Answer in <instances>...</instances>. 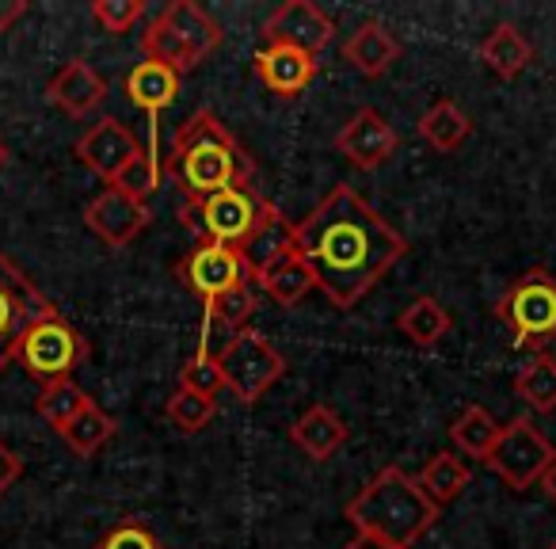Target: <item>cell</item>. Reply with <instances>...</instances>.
I'll return each mask as SVG.
<instances>
[{"label":"cell","mask_w":556,"mask_h":549,"mask_svg":"<svg viewBox=\"0 0 556 549\" xmlns=\"http://www.w3.org/2000/svg\"><path fill=\"white\" fill-rule=\"evenodd\" d=\"M548 549H556V538H553V546H548Z\"/></svg>","instance_id":"42"},{"label":"cell","mask_w":556,"mask_h":549,"mask_svg":"<svg viewBox=\"0 0 556 549\" xmlns=\"http://www.w3.org/2000/svg\"><path fill=\"white\" fill-rule=\"evenodd\" d=\"M179 222L199 233L202 240L244 248L248 252V245L260 240L278 222V210L248 184V187H225V191L202 195V199H184Z\"/></svg>","instance_id":"4"},{"label":"cell","mask_w":556,"mask_h":549,"mask_svg":"<svg viewBox=\"0 0 556 549\" xmlns=\"http://www.w3.org/2000/svg\"><path fill=\"white\" fill-rule=\"evenodd\" d=\"M401 149V138L396 130L386 123L378 108H358L355 115L343 123V130L336 134V153L348 157L355 169L374 172L381 164L393 161V153Z\"/></svg>","instance_id":"12"},{"label":"cell","mask_w":556,"mask_h":549,"mask_svg":"<svg viewBox=\"0 0 556 549\" xmlns=\"http://www.w3.org/2000/svg\"><path fill=\"white\" fill-rule=\"evenodd\" d=\"M442 508H434L424 496L416 477L401 470V465H386L374 481H366L343 508V519L355 526L358 534H370L389 546L412 549L434 523H439Z\"/></svg>","instance_id":"3"},{"label":"cell","mask_w":556,"mask_h":549,"mask_svg":"<svg viewBox=\"0 0 556 549\" xmlns=\"http://www.w3.org/2000/svg\"><path fill=\"white\" fill-rule=\"evenodd\" d=\"M343 549H401V546H389V541L370 538V534H355V541H348Z\"/></svg>","instance_id":"39"},{"label":"cell","mask_w":556,"mask_h":549,"mask_svg":"<svg viewBox=\"0 0 556 549\" xmlns=\"http://www.w3.org/2000/svg\"><path fill=\"white\" fill-rule=\"evenodd\" d=\"M450 325H454V321H450V310L431 295L412 298V302L401 310V317H396V328H401L416 348H434V344L450 333Z\"/></svg>","instance_id":"25"},{"label":"cell","mask_w":556,"mask_h":549,"mask_svg":"<svg viewBox=\"0 0 556 549\" xmlns=\"http://www.w3.org/2000/svg\"><path fill=\"white\" fill-rule=\"evenodd\" d=\"M24 12H27L24 0H0V32H9Z\"/></svg>","instance_id":"38"},{"label":"cell","mask_w":556,"mask_h":549,"mask_svg":"<svg viewBox=\"0 0 556 549\" xmlns=\"http://www.w3.org/2000/svg\"><path fill=\"white\" fill-rule=\"evenodd\" d=\"M35 404H39V416L47 420L54 432H62L70 420H77L80 412L92 404V397H88L73 378H62V382H47V386L39 389V401Z\"/></svg>","instance_id":"30"},{"label":"cell","mask_w":556,"mask_h":549,"mask_svg":"<svg viewBox=\"0 0 556 549\" xmlns=\"http://www.w3.org/2000/svg\"><path fill=\"white\" fill-rule=\"evenodd\" d=\"M126 96H130L134 108H141L149 115V123L161 118L164 108H172L179 96V73H172L168 65L156 62H138L126 73Z\"/></svg>","instance_id":"19"},{"label":"cell","mask_w":556,"mask_h":549,"mask_svg":"<svg viewBox=\"0 0 556 549\" xmlns=\"http://www.w3.org/2000/svg\"><path fill=\"white\" fill-rule=\"evenodd\" d=\"M495 317L507 325L510 348L545 355L556 340V275L548 267H526L495 302Z\"/></svg>","instance_id":"5"},{"label":"cell","mask_w":556,"mask_h":549,"mask_svg":"<svg viewBox=\"0 0 556 549\" xmlns=\"http://www.w3.org/2000/svg\"><path fill=\"white\" fill-rule=\"evenodd\" d=\"M156 146H161V126L149 123V146H141V153L111 179L108 187H118L123 195H130L134 202H146L149 195L161 191V179H164V169H161V157H156Z\"/></svg>","instance_id":"24"},{"label":"cell","mask_w":556,"mask_h":549,"mask_svg":"<svg viewBox=\"0 0 556 549\" xmlns=\"http://www.w3.org/2000/svg\"><path fill=\"white\" fill-rule=\"evenodd\" d=\"M179 389H191V394L210 397V401H217V394L225 389L222 363H217V355L206 344H199V351L179 366Z\"/></svg>","instance_id":"32"},{"label":"cell","mask_w":556,"mask_h":549,"mask_svg":"<svg viewBox=\"0 0 556 549\" xmlns=\"http://www.w3.org/2000/svg\"><path fill=\"white\" fill-rule=\"evenodd\" d=\"M217 363H222V374H225V389H232L240 404H255L290 371L287 355H282L267 336L252 333V328L232 336V340L217 351Z\"/></svg>","instance_id":"7"},{"label":"cell","mask_w":556,"mask_h":549,"mask_svg":"<svg viewBox=\"0 0 556 549\" xmlns=\"http://www.w3.org/2000/svg\"><path fill=\"white\" fill-rule=\"evenodd\" d=\"M115 432H118L115 416H108V412H103L100 404L92 401L77 420H70V424H65L58 435H62V442L77 458H92L96 450H103L111 439H115Z\"/></svg>","instance_id":"29"},{"label":"cell","mask_w":556,"mask_h":549,"mask_svg":"<svg viewBox=\"0 0 556 549\" xmlns=\"http://www.w3.org/2000/svg\"><path fill=\"white\" fill-rule=\"evenodd\" d=\"M54 310L58 305H50V298H42L39 287L27 279L9 255L0 252V374L16 359L27 328L35 321L50 317Z\"/></svg>","instance_id":"9"},{"label":"cell","mask_w":556,"mask_h":549,"mask_svg":"<svg viewBox=\"0 0 556 549\" xmlns=\"http://www.w3.org/2000/svg\"><path fill=\"white\" fill-rule=\"evenodd\" d=\"M396 58H401V42H396V35L389 32L386 24H374V20L370 24H363L348 42H343V62L370 80L386 77V73L393 70Z\"/></svg>","instance_id":"18"},{"label":"cell","mask_w":556,"mask_h":549,"mask_svg":"<svg viewBox=\"0 0 556 549\" xmlns=\"http://www.w3.org/2000/svg\"><path fill=\"white\" fill-rule=\"evenodd\" d=\"M146 16V0H96L92 20L108 35H126L134 32V24Z\"/></svg>","instance_id":"35"},{"label":"cell","mask_w":556,"mask_h":549,"mask_svg":"<svg viewBox=\"0 0 556 549\" xmlns=\"http://www.w3.org/2000/svg\"><path fill=\"white\" fill-rule=\"evenodd\" d=\"M472 134V123L454 100H439L431 103V111H424L419 118V138L434 149V153H454L462 149V141Z\"/></svg>","instance_id":"26"},{"label":"cell","mask_w":556,"mask_h":549,"mask_svg":"<svg viewBox=\"0 0 556 549\" xmlns=\"http://www.w3.org/2000/svg\"><path fill=\"white\" fill-rule=\"evenodd\" d=\"M419 488H424V496L434 503V508H446L450 500H457V496L469 488L472 473L469 465L462 462L457 454H450V450H442V454H434L431 462L419 470Z\"/></svg>","instance_id":"27"},{"label":"cell","mask_w":556,"mask_h":549,"mask_svg":"<svg viewBox=\"0 0 556 549\" xmlns=\"http://www.w3.org/2000/svg\"><path fill=\"white\" fill-rule=\"evenodd\" d=\"M138 153H141V141L134 138L130 126H126L123 118H115V115L100 118V123L88 126V130L77 138V161L85 164L88 172L103 176L108 184H111V179H115L118 172H123L126 164H130Z\"/></svg>","instance_id":"13"},{"label":"cell","mask_w":556,"mask_h":549,"mask_svg":"<svg viewBox=\"0 0 556 549\" xmlns=\"http://www.w3.org/2000/svg\"><path fill=\"white\" fill-rule=\"evenodd\" d=\"M515 394L522 397L533 412H541V416L556 412V359L538 355L530 366H522V374L515 378Z\"/></svg>","instance_id":"31"},{"label":"cell","mask_w":556,"mask_h":549,"mask_svg":"<svg viewBox=\"0 0 556 549\" xmlns=\"http://www.w3.org/2000/svg\"><path fill=\"white\" fill-rule=\"evenodd\" d=\"M16 359L31 378H39L42 386H47V382L73 378V371L88 359V340L77 325H70V321L54 310L50 317L35 321V325L27 328L24 340H20Z\"/></svg>","instance_id":"6"},{"label":"cell","mask_w":556,"mask_h":549,"mask_svg":"<svg viewBox=\"0 0 556 549\" xmlns=\"http://www.w3.org/2000/svg\"><path fill=\"white\" fill-rule=\"evenodd\" d=\"M480 62H484L500 80H515L530 70L533 47L522 39V32H518L515 24H500L484 42H480Z\"/></svg>","instance_id":"21"},{"label":"cell","mask_w":556,"mask_h":549,"mask_svg":"<svg viewBox=\"0 0 556 549\" xmlns=\"http://www.w3.org/2000/svg\"><path fill=\"white\" fill-rule=\"evenodd\" d=\"M164 172L179 184L184 199L217 195L225 187H248L255 164L244 153L237 138L217 123L210 108H199L172 138V153L164 161Z\"/></svg>","instance_id":"2"},{"label":"cell","mask_w":556,"mask_h":549,"mask_svg":"<svg viewBox=\"0 0 556 549\" xmlns=\"http://www.w3.org/2000/svg\"><path fill=\"white\" fill-rule=\"evenodd\" d=\"M290 439H294L313 462H328V458L348 442V424H343L328 404H313V409H305L302 416L294 420Z\"/></svg>","instance_id":"20"},{"label":"cell","mask_w":556,"mask_h":549,"mask_svg":"<svg viewBox=\"0 0 556 549\" xmlns=\"http://www.w3.org/2000/svg\"><path fill=\"white\" fill-rule=\"evenodd\" d=\"M255 283L263 287V295L270 298V302L287 305V310H294V305H302V298L309 295L317 283H313L309 267H305L302 260H298L294 252H290L287 245H278L275 252H267L260 263H255Z\"/></svg>","instance_id":"17"},{"label":"cell","mask_w":556,"mask_h":549,"mask_svg":"<svg viewBox=\"0 0 556 549\" xmlns=\"http://www.w3.org/2000/svg\"><path fill=\"white\" fill-rule=\"evenodd\" d=\"M47 100L58 111H65L70 118H85L108 100V80L85 62V58H73L62 70L54 73V80L47 85Z\"/></svg>","instance_id":"16"},{"label":"cell","mask_w":556,"mask_h":549,"mask_svg":"<svg viewBox=\"0 0 556 549\" xmlns=\"http://www.w3.org/2000/svg\"><path fill=\"white\" fill-rule=\"evenodd\" d=\"M553 462H556L553 442L533 427V420L515 416L500 432V442L492 447V454H488L484 465L500 473L503 485H507L510 492H526V488H533L541 477H545V470Z\"/></svg>","instance_id":"8"},{"label":"cell","mask_w":556,"mask_h":549,"mask_svg":"<svg viewBox=\"0 0 556 549\" xmlns=\"http://www.w3.org/2000/svg\"><path fill=\"white\" fill-rule=\"evenodd\" d=\"M282 245L309 267L336 310H355L408 252V240L348 184L332 187L302 222L287 225Z\"/></svg>","instance_id":"1"},{"label":"cell","mask_w":556,"mask_h":549,"mask_svg":"<svg viewBox=\"0 0 556 549\" xmlns=\"http://www.w3.org/2000/svg\"><path fill=\"white\" fill-rule=\"evenodd\" d=\"M252 73L260 77V85L267 92L282 96V100H294L317 77V58L294 47H263L252 58Z\"/></svg>","instance_id":"15"},{"label":"cell","mask_w":556,"mask_h":549,"mask_svg":"<svg viewBox=\"0 0 556 549\" xmlns=\"http://www.w3.org/2000/svg\"><path fill=\"white\" fill-rule=\"evenodd\" d=\"M161 16L168 20V24L176 27L179 35H184L187 47H191L194 54L202 58V62H206V58L214 54L217 47H222V24H217V20L210 16L206 9H199L194 0H172Z\"/></svg>","instance_id":"23"},{"label":"cell","mask_w":556,"mask_h":549,"mask_svg":"<svg viewBox=\"0 0 556 549\" xmlns=\"http://www.w3.org/2000/svg\"><path fill=\"white\" fill-rule=\"evenodd\" d=\"M214 412H217V401L191 394V389H176V394L168 397V404H164V416H168L172 427L184 432V435L202 432V427L214 420Z\"/></svg>","instance_id":"34"},{"label":"cell","mask_w":556,"mask_h":549,"mask_svg":"<svg viewBox=\"0 0 556 549\" xmlns=\"http://www.w3.org/2000/svg\"><path fill=\"white\" fill-rule=\"evenodd\" d=\"M503 424H495V416L480 404H469L462 409V416L450 424V442L462 450L465 458H477V462H488L492 447L500 442Z\"/></svg>","instance_id":"28"},{"label":"cell","mask_w":556,"mask_h":549,"mask_svg":"<svg viewBox=\"0 0 556 549\" xmlns=\"http://www.w3.org/2000/svg\"><path fill=\"white\" fill-rule=\"evenodd\" d=\"M96 549H161V541L153 538V531H149L146 523L126 519V523L111 526V531L96 541Z\"/></svg>","instance_id":"36"},{"label":"cell","mask_w":556,"mask_h":549,"mask_svg":"<svg viewBox=\"0 0 556 549\" xmlns=\"http://www.w3.org/2000/svg\"><path fill=\"white\" fill-rule=\"evenodd\" d=\"M255 313V295L248 283H237V287H229L225 295H217L214 302H206V321H202V328H210L214 321H222L225 328H232V333H244V325L252 321Z\"/></svg>","instance_id":"33"},{"label":"cell","mask_w":556,"mask_h":549,"mask_svg":"<svg viewBox=\"0 0 556 549\" xmlns=\"http://www.w3.org/2000/svg\"><path fill=\"white\" fill-rule=\"evenodd\" d=\"M538 485H541V488H545L548 503H556V462H553V465H548V470H545V477H541V481H538Z\"/></svg>","instance_id":"40"},{"label":"cell","mask_w":556,"mask_h":549,"mask_svg":"<svg viewBox=\"0 0 556 549\" xmlns=\"http://www.w3.org/2000/svg\"><path fill=\"white\" fill-rule=\"evenodd\" d=\"M20 477H24V462H20L16 450H9L4 442H0V496L9 492Z\"/></svg>","instance_id":"37"},{"label":"cell","mask_w":556,"mask_h":549,"mask_svg":"<svg viewBox=\"0 0 556 549\" xmlns=\"http://www.w3.org/2000/svg\"><path fill=\"white\" fill-rule=\"evenodd\" d=\"M332 35H336V24L313 4V0H287V4H278L267 16V24H263L267 47H294L313 58L332 42Z\"/></svg>","instance_id":"11"},{"label":"cell","mask_w":556,"mask_h":549,"mask_svg":"<svg viewBox=\"0 0 556 549\" xmlns=\"http://www.w3.org/2000/svg\"><path fill=\"white\" fill-rule=\"evenodd\" d=\"M176 275L191 295L202 298V305L214 302L237 283H248L255 275V263L248 260L244 248L214 245V240H199L184 260L176 263Z\"/></svg>","instance_id":"10"},{"label":"cell","mask_w":556,"mask_h":549,"mask_svg":"<svg viewBox=\"0 0 556 549\" xmlns=\"http://www.w3.org/2000/svg\"><path fill=\"white\" fill-rule=\"evenodd\" d=\"M141 50H146V62H156V65H168L172 73H191L202 65V58L187 47V39L168 24L164 16L149 20V27L141 32Z\"/></svg>","instance_id":"22"},{"label":"cell","mask_w":556,"mask_h":549,"mask_svg":"<svg viewBox=\"0 0 556 549\" xmlns=\"http://www.w3.org/2000/svg\"><path fill=\"white\" fill-rule=\"evenodd\" d=\"M85 225L108 248H126L149 225V207L146 202H134L118 187H103L85 207Z\"/></svg>","instance_id":"14"},{"label":"cell","mask_w":556,"mask_h":549,"mask_svg":"<svg viewBox=\"0 0 556 549\" xmlns=\"http://www.w3.org/2000/svg\"><path fill=\"white\" fill-rule=\"evenodd\" d=\"M4 164H9V146L0 141V169H4Z\"/></svg>","instance_id":"41"}]
</instances>
